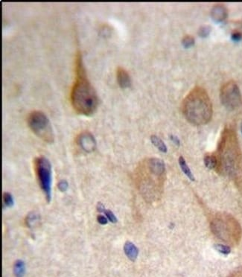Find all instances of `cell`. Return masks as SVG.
<instances>
[{
    "mask_svg": "<svg viewBox=\"0 0 242 277\" xmlns=\"http://www.w3.org/2000/svg\"><path fill=\"white\" fill-rule=\"evenodd\" d=\"M75 74V80L71 91V103L79 114L91 115L99 106V97L88 80L80 52L76 55Z\"/></svg>",
    "mask_w": 242,
    "mask_h": 277,
    "instance_id": "1",
    "label": "cell"
},
{
    "mask_svg": "<svg viewBox=\"0 0 242 277\" xmlns=\"http://www.w3.org/2000/svg\"><path fill=\"white\" fill-rule=\"evenodd\" d=\"M217 170H224L230 177L238 178L242 173V154L235 132L225 128L221 134L218 145Z\"/></svg>",
    "mask_w": 242,
    "mask_h": 277,
    "instance_id": "2",
    "label": "cell"
},
{
    "mask_svg": "<svg viewBox=\"0 0 242 277\" xmlns=\"http://www.w3.org/2000/svg\"><path fill=\"white\" fill-rule=\"evenodd\" d=\"M182 112L191 124L202 125L208 123L212 116V104L206 90L201 86L193 88L183 99Z\"/></svg>",
    "mask_w": 242,
    "mask_h": 277,
    "instance_id": "3",
    "label": "cell"
},
{
    "mask_svg": "<svg viewBox=\"0 0 242 277\" xmlns=\"http://www.w3.org/2000/svg\"><path fill=\"white\" fill-rule=\"evenodd\" d=\"M28 124L32 132L44 142L51 143L55 135L49 119L41 111L34 110L28 115Z\"/></svg>",
    "mask_w": 242,
    "mask_h": 277,
    "instance_id": "4",
    "label": "cell"
},
{
    "mask_svg": "<svg viewBox=\"0 0 242 277\" xmlns=\"http://www.w3.org/2000/svg\"><path fill=\"white\" fill-rule=\"evenodd\" d=\"M34 168L40 188L46 195L47 202L51 199V165L49 159L39 157L34 160Z\"/></svg>",
    "mask_w": 242,
    "mask_h": 277,
    "instance_id": "5",
    "label": "cell"
},
{
    "mask_svg": "<svg viewBox=\"0 0 242 277\" xmlns=\"http://www.w3.org/2000/svg\"><path fill=\"white\" fill-rule=\"evenodd\" d=\"M220 98L222 104L229 110H235L242 105L241 91L233 80H230L221 86Z\"/></svg>",
    "mask_w": 242,
    "mask_h": 277,
    "instance_id": "6",
    "label": "cell"
},
{
    "mask_svg": "<svg viewBox=\"0 0 242 277\" xmlns=\"http://www.w3.org/2000/svg\"><path fill=\"white\" fill-rule=\"evenodd\" d=\"M78 145L86 152L93 151L96 146V142L93 135L89 132H83L77 138Z\"/></svg>",
    "mask_w": 242,
    "mask_h": 277,
    "instance_id": "7",
    "label": "cell"
},
{
    "mask_svg": "<svg viewBox=\"0 0 242 277\" xmlns=\"http://www.w3.org/2000/svg\"><path fill=\"white\" fill-rule=\"evenodd\" d=\"M211 16L216 22H222L227 17V9L222 4H216L211 11Z\"/></svg>",
    "mask_w": 242,
    "mask_h": 277,
    "instance_id": "8",
    "label": "cell"
},
{
    "mask_svg": "<svg viewBox=\"0 0 242 277\" xmlns=\"http://www.w3.org/2000/svg\"><path fill=\"white\" fill-rule=\"evenodd\" d=\"M116 78L119 85L123 89L129 87L131 85V80H130L129 73L122 67H119L117 69Z\"/></svg>",
    "mask_w": 242,
    "mask_h": 277,
    "instance_id": "9",
    "label": "cell"
},
{
    "mask_svg": "<svg viewBox=\"0 0 242 277\" xmlns=\"http://www.w3.org/2000/svg\"><path fill=\"white\" fill-rule=\"evenodd\" d=\"M124 251L127 257L132 261H136L139 255V250L137 247L131 241L125 242L124 245Z\"/></svg>",
    "mask_w": 242,
    "mask_h": 277,
    "instance_id": "10",
    "label": "cell"
},
{
    "mask_svg": "<svg viewBox=\"0 0 242 277\" xmlns=\"http://www.w3.org/2000/svg\"><path fill=\"white\" fill-rule=\"evenodd\" d=\"M204 164L209 169H218V161L216 155L207 154L204 157Z\"/></svg>",
    "mask_w": 242,
    "mask_h": 277,
    "instance_id": "11",
    "label": "cell"
},
{
    "mask_svg": "<svg viewBox=\"0 0 242 277\" xmlns=\"http://www.w3.org/2000/svg\"><path fill=\"white\" fill-rule=\"evenodd\" d=\"M179 164H180V168H181V169H182V171L183 172L184 174H185L186 176L189 177V180H191V181H195V177H194L193 174L191 173V170H190V168H189V166H188V165H187V163H186L185 159H184L182 157H180Z\"/></svg>",
    "mask_w": 242,
    "mask_h": 277,
    "instance_id": "12",
    "label": "cell"
},
{
    "mask_svg": "<svg viewBox=\"0 0 242 277\" xmlns=\"http://www.w3.org/2000/svg\"><path fill=\"white\" fill-rule=\"evenodd\" d=\"M13 272H14L16 277H23L25 272H26V265H25L24 261L22 260H17L15 262Z\"/></svg>",
    "mask_w": 242,
    "mask_h": 277,
    "instance_id": "13",
    "label": "cell"
},
{
    "mask_svg": "<svg viewBox=\"0 0 242 277\" xmlns=\"http://www.w3.org/2000/svg\"><path fill=\"white\" fill-rule=\"evenodd\" d=\"M151 142L153 143V145L158 148L159 151H162V153H166L167 152V147L166 145V144L163 142V141L160 138H159L158 136L153 135L151 136Z\"/></svg>",
    "mask_w": 242,
    "mask_h": 277,
    "instance_id": "14",
    "label": "cell"
},
{
    "mask_svg": "<svg viewBox=\"0 0 242 277\" xmlns=\"http://www.w3.org/2000/svg\"><path fill=\"white\" fill-rule=\"evenodd\" d=\"M215 249L220 253L224 254V255H229L231 253L230 247L226 245H224V244H215Z\"/></svg>",
    "mask_w": 242,
    "mask_h": 277,
    "instance_id": "15",
    "label": "cell"
},
{
    "mask_svg": "<svg viewBox=\"0 0 242 277\" xmlns=\"http://www.w3.org/2000/svg\"><path fill=\"white\" fill-rule=\"evenodd\" d=\"M3 202L5 203V204L7 207H13L14 204V201H13V198L11 195V194L8 193V192H5L3 194Z\"/></svg>",
    "mask_w": 242,
    "mask_h": 277,
    "instance_id": "16",
    "label": "cell"
},
{
    "mask_svg": "<svg viewBox=\"0 0 242 277\" xmlns=\"http://www.w3.org/2000/svg\"><path fill=\"white\" fill-rule=\"evenodd\" d=\"M182 43L184 47L189 48L195 44V38L191 35H186L182 38Z\"/></svg>",
    "mask_w": 242,
    "mask_h": 277,
    "instance_id": "17",
    "label": "cell"
},
{
    "mask_svg": "<svg viewBox=\"0 0 242 277\" xmlns=\"http://www.w3.org/2000/svg\"><path fill=\"white\" fill-rule=\"evenodd\" d=\"M211 32V27L209 26H201L198 31V34L201 37H206Z\"/></svg>",
    "mask_w": 242,
    "mask_h": 277,
    "instance_id": "18",
    "label": "cell"
},
{
    "mask_svg": "<svg viewBox=\"0 0 242 277\" xmlns=\"http://www.w3.org/2000/svg\"><path fill=\"white\" fill-rule=\"evenodd\" d=\"M37 220H38L37 215L36 214H34V213H31V214H29L28 216H27L26 224L30 227V226H31Z\"/></svg>",
    "mask_w": 242,
    "mask_h": 277,
    "instance_id": "19",
    "label": "cell"
},
{
    "mask_svg": "<svg viewBox=\"0 0 242 277\" xmlns=\"http://www.w3.org/2000/svg\"><path fill=\"white\" fill-rule=\"evenodd\" d=\"M104 214L106 215L107 218L108 219V221H110L111 223L113 224H115V223L117 222V218L116 217V215L113 214V212L112 211L109 210V209H106L104 211Z\"/></svg>",
    "mask_w": 242,
    "mask_h": 277,
    "instance_id": "20",
    "label": "cell"
},
{
    "mask_svg": "<svg viewBox=\"0 0 242 277\" xmlns=\"http://www.w3.org/2000/svg\"><path fill=\"white\" fill-rule=\"evenodd\" d=\"M231 37L234 41H240V40H242V32L239 30L234 31L232 33Z\"/></svg>",
    "mask_w": 242,
    "mask_h": 277,
    "instance_id": "21",
    "label": "cell"
},
{
    "mask_svg": "<svg viewBox=\"0 0 242 277\" xmlns=\"http://www.w3.org/2000/svg\"><path fill=\"white\" fill-rule=\"evenodd\" d=\"M69 187V184L66 180H61L57 184V188L60 192H66Z\"/></svg>",
    "mask_w": 242,
    "mask_h": 277,
    "instance_id": "22",
    "label": "cell"
},
{
    "mask_svg": "<svg viewBox=\"0 0 242 277\" xmlns=\"http://www.w3.org/2000/svg\"><path fill=\"white\" fill-rule=\"evenodd\" d=\"M97 221L101 225H105L108 223V219L107 218V217L104 216L102 215H98L97 217Z\"/></svg>",
    "mask_w": 242,
    "mask_h": 277,
    "instance_id": "23",
    "label": "cell"
},
{
    "mask_svg": "<svg viewBox=\"0 0 242 277\" xmlns=\"http://www.w3.org/2000/svg\"><path fill=\"white\" fill-rule=\"evenodd\" d=\"M96 209H97V211H99V212H104L105 210H106L104 205L102 203H101V202L98 203Z\"/></svg>",
    "mask_w": 242,
    "mask_h": 277,
    "instance_id": "24",
    "label": "cell"
},
{
    "mask_svg": "<svg viewBox=\"0 0 242 277\" xmlns=\"http://www.w3.org/2000/svg\"><path fill=\"white\" fill-rule=\"evenodd\" d=\"M170 138H171V139L172 140V142H174V143H175L177 145V146H179V145H180V140H179V138H178L176 136L171 135V136H170Z\"/></svg>",
    "mask_w": 242,
    "mask_h": 277,
    "instance_id": "25",
    "label": "cell"
},
{
    "mask_svg": "<svg viewBox=\"0 0 242 277\" xmlns=\"http://www.w3.org/2000/svg\"><path fill=\"white\" fill-rule=\"evenodd\" d=\"M231 277H242V269L235 271V272L232 275Z\"/></svg>",
    "mask_w": 242,
    "mask_h": 277,
    "instance_id": "26",
    "label": "cell"
},
{
    "mask_svg": "<svg viewBox=\"0 0 242 277\" xmlns=\"http://www.w3.org/2000/svg\"><path fill=\"white\" fill-rule=\"evenodd\" d=\"M241 132H242V126H241Z\"/></svg>",
    "mask_w": 242,
    "mask_h": 277,
    "instance_id": "27",
    "label": "cell"
}]
</instances>
